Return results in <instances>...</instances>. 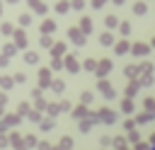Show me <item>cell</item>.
<instances>
[{"instance_id":"3957f363","label":"cell","mask_w":155,"mask_h":150,"mask_svg":"<svg viewBox=\"0 0 155 150\" xmlns=\"http://www.w3.org/2000/svg\"><path fill=\"white\" fill-rule=\"evenodd\" d=\"M102 44H107V46H109V44H111V36H109V34H104V36H102Z\"/></svg>"},{"instance_id":"5b68a950","label":"cell","mask_w":155,"mask_h":150,"mask_svg":"<svg viewBox=\"0 0 155 150\" xmlns=\"http://www.w3.org/2000/svg\"><path fill=\"white\" fill-rule=\"evenodd\" d=\"M114 2H116V5H121V2H124V0H114Z\"/></svg>"},{"instance_id":"277c9868","label":"cell","mask_w":155,"mask_h":150,"mask_svg":"<svg viewBox=\"0 0 155 150\" xmlns=\"http://www.w3.org/2000/svg\"><path fill=\"white\" fill-rule=\"evenodd\" d=\"M92 5H94V7H102V5H104V0H94Z\"/></svg>"},{"instance_id":"6da1fadb","label":"cell","mask_w":155,"mask_h":150,"mask_svg":"<svg viewBox=\"0 0 155 150\" xmlns=\"http://www.w3.org/2000/svg\"><path fill=\"white\" fill-rule=\"evenodd\" d=\"M70 39H75V44H78V46H82V44H85V36H82L78 29H70Z\"/></svg>"},{"instance_id":"7a4b0ae2","label":"cell","mask_w":155,"mask_h":150,"mask_svg":"<svg viewBox=\"0 0 155 150\" xmlns=\"http://www.w3.org/2000/svg\"><path fill=\"white\" fill-rule=\"evenodd\" d=\"M107 27H116V17H109L107 19Z\"/></svg>"}]
</instances>
